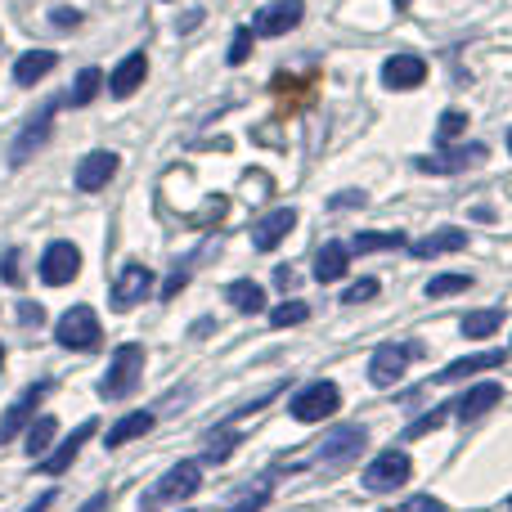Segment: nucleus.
Returning a JSON list of instances; mask_svg holds the SVG:
<instances>
[{
  "mask_svg": "<svg viewBox=\"0 0 512 512\" xmlns=\"http://www.w3.org/2000/svg\"><path fill=\"white\" fill-rule=\"evenodd\" d=\"M140 373H144V346L126 342L113 351V364H108L104 382H99V396L104 400H126L135 387H140Z\"/></svg>",
  "mask_w": 512,
  "mask_h": 512,
  "instance_id": "f257e3e1",
  "label": "nucleus"
},
{
  "mask_svg": "<svg viewBox=\"0 0 512 512\" xmlns=\"http://www.w3.org/2000/svg\"><path fill=\"white\" fill-rule=\"evenodd\" d=\"M418 355H423V346H418V342H387V346H378V351H373V360H369V382H373V387H396L400 373H405Z\"/></svg>",
  "mask_w": 512,
  "mask_h": 512,
  "instance_id": "f03ea898",
  "label": "nucleus"
},
{
  "mask_svg": "<svg viewBox=\"0 0 512 512\" xmlns=\"http://www.w3.org/2000/svg\"><path fill=\"white\" fill-rule=\"evenodd\" d=\"M54 337H59V346H68V351H95L104 328H99L90 306H72V310H63V319L54 324Z\"/></svg>",
  "mask_w": 512,
  "mask_h": 512,
  "instance_id": "7ed1b4c3",
  "label": "nucleus"
},
{
  "mask_svg": "<svg viewBox=\"0 0 512 512\" xmlns=\"http://www.w3.org/2000/svg\"><path fill=\"white\" fill-rule=\"evenodd\" d=\"M288 409L297 423H324L333 409H342V391H337V382H310V387H301L292 396Z\"/></svg>",
  "mask_w": 512,
  "mask_h": 512,
  "instance_id": "20e7f679",
  "label": "nucleus"
},
{
  "mask_svg": "<svg viewBox=\"0 0 512 512\" xmlns=\"http://www.w3.org/2000/svg\"><path fill=\"white\" fill-rule=\"evenodd\" d=\"M54 113H59V99H50L41 113L27 117V126L18 131L14 149H9V162H14V167H23V162L32 158L36 149H45V140H50V131H54Z\"/></svg>",
  "mask_w": 512,
  "mask_h": 512,
  "instance_id": "39448f33",
  "label": "nucleus"
},
{
  "mask_svg": "<svg viewBox=\"0 0 512 512\" xmlns=\"http://www.w3.org/2000/svg\"><path fill=\"white\" fill-rule=\"evenodd\" d=\"M409 472H414V463H409V454L405 450H387V454H378V459L364 468V486L373 490V495H387V490H400L409 481Z\"/></svg>",
  "mask_w": 512,
  "mask_h": 512,
  "instance_id": "423d86ee",
  "label": "nucleus"
},
{
  "mask_svg": "<svg viewBox=\"0 0 512 512\" xmlns=\"http://www.w3.org/2000/svg\"><path fill=\"white\" fill-rule=\"evenodd\" d=\"M198 486H203V468H198L194 459H185V463H176V468H171L167 477H162L144 499H149V504H171V499L198 495Z\"/></svg>",
  "mask_w": 512,
  "mask_h": 512,
  "instance_id": "0eeeda50",
  "label": "nucleus"
},
{
  "mask_svg": "<svg viewBox=\"0 0 512 512\" xmlns=\"http://www.w3.org/2000/svg\"><path fill=\"white\" fill-rule=\"evenodd\" d=\"M81 274V248L68 239L50 243L41 256V283H50V288H63V283H72Z\"/></svg>",
  "mask_w": 512,
  "mask_h": 512,
  "instance_id": "6e6552de",
  "label": "nucleus"
},
{
  "mask_svg": "<svg viewBox=\"0 0 512 512\" xmlns=\"http://www.w3.org/2000/svg\"><path fill=\"white\" fill-rule=\"evenodd\" d=\"M477 162H486V144H463V149L432 153V158H418L414 167L427 171V176H459V171L477 167Z\"/></svg>",
  "mask_w": 512,
  "mask_h": 512,
  "instance_id": "1a4fd4ad",
  "label": "nucleus"
},
{
  "mask_svg": "<svg viewBox=\"0 0 512 512\" xmlns=\"http://www.w3.org/2000/svg\"><path fill=\"white\" fill-rule=\"evenodd\" d=\"M360 445H364V427H337L333 436H324L319 441V450L315 454H306V468H315V463H346V459H355L360 454Z\"/></svg>",
  "mask_w": 512,
  "mask_h": 512,
  "instance_id": "9d476101",
  "label": "nucleus"
},
{
  "mask_svg": "<svg viewBox=\"0 0 512 512\" xmlns=\"http://www.w3.org/2000/svg\"><path fill=\"white\" fill-rule=\"evenodd\" d=\"M117 167H122V162H117L113 149H95V153H86V158L77 162V176L72 180H77L81 194H99V189L117 176Z\"/></svg>",
  "mask_w": 512,
  "mask_h": 512,
  "instance_id": "9b49d317",
  "label": "nucleus"
},
{
  "mask_svg": "<svg viewBox=\"0 0 512 512\" xmlns=\"http://www.w3.org/2000/svg\"><path fill=\"white\" fill-rule=\"evenodd\" d=\"M95 432H99V423H95V418H86V423H81L72 436H63L59 450H54V454H41V472H45V477H63V472H68L72 463H77L81 445H86Z\"/></svg>",
  "mask_w": 512,
  "mask_h": 512,
  "instance_id": "f8f14e48",
  "label": "nucleus"
},
{
  "mask_svg": "<svg viewBox=\"0 0 512 512\" xmlns=\"http://www.w3.org/2000/svg\"><path fill=\"white\" fill-rule=\"evenodd\" d=\"M301 14H306L301 0H274V5H265L261 14H256L252 36H288L292 27L301 23Z\"/></svg>",
  "mask_w": 512,
  "mask_h": 512,
  "instance_id": "ddd939ff",
  "label": "nucleus"
},
{
  "mask_svg": "<svg viewBox=\"0 0 512 512\" xmlns=\"http://www.w3.org/2000/svg\"><path fill=\"white\" fill-rule=\"evenodd\" d=\"M45 391H50V382H36V387H27L23 396H18L14 405L5 409V418H0V445H9L27 423H32V409L45 400Z\"/></svg>",
  "mask_w": 512,
  "mask_h": 512,
  "instance_id": "4468645a",
  "label": "nucleus"
},
{
  "mask_svg": "<svg viewBox=\"0 0 512 512\" xmlns=\"http://www.w3.org/2000/svg\"><path fill=\"white\" fill-rule=\"evenodd\" d=\"M423 81H427V59H418V54H391L382 63V86L387 90H414Z\"/></svg>",
  "mask_w": 512,
  "mask_h": 512,
  "instance_id": "2eb2a0df",
  "label": "nucleus"
},
{
  "mask_svg": "<svg viewBox=\"0 0 512 512\" xmlns=\"http://www.w3.org/2000/svg\"><path fill=\"white\" fill-rule=\"evenodd\" d=\"M149 288H153V274H149V265H126L122 274H117V283H113V310H131V306H140L144 297H149Z\"/></svg>",
  "mask_w": 512,
  "mask_h": 512,
  "instance_id": "dca6fc26",
  "label": "nucleus"
},
{
  "mask_svg": "<svg viewBox=\"0 0 512 512\" xmlns=\"http://www.w3.org/2000/svg\"><path fill=\"white\" fill-rule=\"evenodd\" d=\"M144 77H149V54H144V50L126 54V59L113 68V77H108V95H113V99L135 95V90L144 86Z\"/></svg>",
  "mask_w": 512,
  "mask_h": 512,
  "instance_id": "f3484780",
  "label": "nucleus"
},
{
  "mask_svg": "<svg viewBox=\"0 0 512 512\" xmlns=\"http://www.w3.org/2000/svg\"><path fill=\"white\" fill-rule=\"evenodd\" d=\"M292 225H297V212H292V207H279V212L261 216V221L252 225V248H261V252L279 248V243L292 234Z\"/></svg>",
  "mask_w": 512,
  "mask_h": 512,
  "instance_id": "a211bd4d",
  "label": "nucleus"
},
{
  "mask_svg": "<svg viewBox=\"0 0 512 512\" xmlns=\"http://www.w3.org/2000/svg\"><path fill=\"white\" fill-rule=\"evenodd\" d=\"M508 360V351H477V355H463V360H450L441 373H436V382H463L472 378V373H486V369H499V364Z\"/></svg>",
  "mask_w": 512,
  "mask_h": 512,
  "instance_id": "6ab92c4d",
  "label": "nucleus"
},
{
  "mask_svg": "<svg viewBox=\"0 0 512 512\" xmlns=\"http://www.w3.org/2000/svg\"><path fill=\"white\" fill-rule=\"evenodd\" d=\"M499 396H504V391H499V382H481V387H472L468 396H463L459 405H450V409H454V418H459V423H472V418H481L486 409H495Z\"/></svg>",
  "mask_w": 512,
  "mask_h": 512,
  "instance_id": "aec40b11",
  "label": "nucleus"
},
{
  "mask_svg": "<svg viewBox=\"0 0 512 512\" xmlns=\"http://www.w3.org/2000/svg\"><path fill=\"white\" fill-rule=\"evenodd\" d=\"M153 423H158V418H153V414H149V409H135V414L117 418V423H113V427H108L104 445H108V450H122V445H126V441H135V436L153 432Z\"/></svg>",
  "mask_w": 512,
  "mask_h": 512,
  "instance_id": "412c9836",
  "label": "nucleus"
},
{
  "mask_svg": "<svg viewBox=\"0 0 512 512\" xmlns=\"http://www.w3.org/2000/svg\"><path fill=\"white\" fill-rule=\"evenodd\" d=\"M54 68H59V54H54V50H27L23 59L14 63V81H18V86H36V81L50 77Z\"/></svg>",
  "mask_w": 512,
  "mask_h": 512,
  "instance_id": "4be33fe9",
  "label": "nucleus"
},
{
  "mask_svg": "<svg viewBox=\"0 0 512 512\" xmlns=\"http://www.w3.org/2000/svg\"><path fill=\"white\" fill-rule=\"evenodd\" d=\"M459 248H468V230H436V234H427V239H418L409 252H414L418 261H432V256L459 252Z\"/></svg>",
  "mask_w": 512,
  "mask_h": 512,
  "instance_id": "5701e85b",
  "label": "nucleus"
},
{
  "mask_svg": "<svg viewBox=\"0 0 512 512\" xmlns=\"http://www.w3.org/2000/svg\"><path fill=\"white\" fill-rule=\"evenodd\" d=\"M346 265H351V248H342V243H324V248L315 252V279L319 283L342 279Z\"/></svg>",
  "mask_w": 512,
  "mask_h": 512,
  "instance_id": "b1692460",
  "label": "nucleus"
},
{
  "mask_svg": "<svg viewBox=\"0 0 512 512\" xmlns=\"http://www.w3.org/2000/svg\"><path fill=\"white\" fill-rule=\"evenodd\" d=\"M54 436H59V423H54V414H41L36 423H27V445H23V450L32 454V459H41V454H50Z\"/></svg>",
  "mask_w": 512,
  "mask_h": 512,
  "instance_id": "393cba45",
  "label": "nucleus"
},
{
  "mask_svg": "<svg viewBox=\"0 0 512 512\" xmlns=\"http://www.w3.org/2000/svg\"><path fill=\"white\" fill-rule=\"evenodd\" d=\"M499 324H504V310H472V315H463V324H459V333L463 337H490V333H499Z\"/></svg>",
  "mask_w": 512,
  "mask_h": 512,
  "instance_id": "a878e982",
  "label": "nucleus"
},
{
  "mask_svg": "<svg viewBox=\"0 0 512 512\" xmlns=\"http://www.w3.org/2000/svg\"><path fill=\"white\" fill-rule=\"evenodd\" d=\"M99 86H104V72H99V68H81V72H77V81H72V90H68V99H63V104H72V108H86L90 99L99 95Z\"/></svg>",
  "mask_w": 512,
  "mask_h": 512,
  "instance_id": "bb28decb",
  "label": "nucleus"
},
{
  "mask_svg": "<svg viewBox=\"0 0 512 512\" xmlns=\"http://www.w3.org/2000/svg\"><path fill=\"white\" fill-rule=\"evenodd\" d=\"M230 301L243 310V315H261L265 310V292H261V283H252V279L230 283Z\"/></svg>",
  "mask_w": 512,
  "mask_h": 512,
  "instance_id": "cd10ccee",
  "label": "nucleus"
},
{
  "mask_svg": "<svg viewBox=\"0 0 512 512\" xmlns=\"http://www.w3.org/2000/svg\"><path fill=\"white\" fill-rule=\"evenodd\" d=\"M391 248H409V239L400 230H387V234H355L351 252H391Z\"/></svg>",
  "mask_w": 512,
  "mask_h": 512,
  "instance_id": "c85d7f7f",
  "label": "nucleus"
},
{
  "mask_svg": "<svg viewBox=\"0 0 512 512\" xmlns=\"http://www.w3.org/2000/svg\"><path fill=\"white\" fill-rule=\"evenodd\" d=\"M301 319H310V306H306V301H283V306L270 310V324H274V328H292V324H301Z\"/></svg>",
  "mask_w": 512,
  "mask_h": 512,
  "instance_id": "c756f323",
  "label": "nucleus"
},
{
  "mask_svg": "<svg viewBox=\"0 0 512 512\" xmlns=\"http://www.w3.org/2000/svg\"><path fill=\"white\" fill-rule=\"evenodd\" d=\"M468 274H436L432 283H427V297H450V292H463L468 288Z\"/></svg>",
  "mask_w": 512,
  "mask_h": 512,
  "instance_id": "7c9ffc66",
  "label": "nucleus"
},
{
  "mask_svg": "<svg viewBox=\"0 0 512 512\" xmlns=\"http://www.w3.org/2000/svg\"><path fill=\"white\" fill-rule=\"evenodd\" d=\"M378 292H382L378 279H360V283H351V288L342 292V301H346V306H360V301H373Z\"/></svg>",
  "mask_w": 512,
  "mask_h": 512,
  "instance_id": "2f4dec72",
  "label": "nucleus"
},
{
  "mask_svg": "<svg viewBox=\"0 0 512 512\" xmlns=\"http://www.w3.org/2000/svg\"><path fill=\"white\" fill-rule=\"evenodd\" d=\"M445 418H450V405L432 409V414H427V418H418V423H414V427H409V432H405V441H418V436H427V432H432V427H441V423H445Z\"/></svg>",
  "mask_w": 512,
  "mask_h": 512,
  "instance_id": "473e14b6",
  "label": "nucleus"
},
{
  "mask_svg": "<svg viewBox=\"0 0 512 512\" xmlns=\"http://www.w3.org/2000/svg\"><path fill=\"white\" fill-rule=\"evenodd\" d=\"M441 144H450V140H459L463 131H468V113H441Z\"/></svg>",
  "mask_w": 512,
  "mask_h": 512,
  "instance_id": "72a5a7b5",
  "label": "nucleus"
},
{
  "mask_svg": "<svg viewBox=\"0 0 512 512\" xmlns=\"http://www.w3.org/2000/svg\"><path fill=\"white\" fill-rule=\"evenodd\" d=\"M252 41H256L252 27H239V36H234V45H230V68H234V63L248 59V54H252Z\"/></svg>",
  "mask_w": 512,
  "mask_h": 512,
  "instance_id": "f704fd0d",
  "label": "nucleus"
},
{
  "mask_svg": "<svg viewBox=\"0 0 512 512\" xmlns=\"http://www.w3.org/2000/svg\"><path fill=\"white\" fill-rule=\"evenodd\" d=\"M239 445V436H216L212 441V450H207V463H221V459H230V450Z\"/></svg>",
  "mask_w": 512,
  "mask_h": 512,
  "instance_id": "c9c22d12",
  "label": "nucleus"
},
{
  "mask_svg": "<svg viewBox=\"0 0 512 512\" xmlns=\"http://www.w3.org/2000/svg\"><path fill=\"white\" fill-rule=\"evenodd\" d=\"M0 279H5V283H23V270H18V252H5V256H0Z\"/></svg>",
  "mask_w": 512,
  "mask_h": 512,
  "instance_id": "e433bc0d",
  "label": "nucleus"
},
{
  "mask_svg": "<svg viewBox=\"0 0 512 512\" xmlns=\"http://www.w3.org/2000/svg\"><path fill=\"white\" fill-rule=\"evenodd\" d=\"M400 512H445V504L441 499H432V495H414Z\"/></svg>",
  "mask_w": 512,
  "mask_h": 512,
  "instance_id": "4c0bfd02",
  "label": "nucleus"
},
{
  "mask_svg": "<svg viewBox=\"0 0 512 512\" xmlns=\"http://www.w3.org/2000/svg\"><path fill=\"white\" fill-rule=\"evenodd\" d=\"M50 23H54V27H77V23H81V9H68V5L50 9Z\"/></svg>",
  "mask_w": 512,
  "mask_h": 512,
  "instance_id": "58836bf2",
  "label": "nucleus"
},
{
  "mask_svg": "<svg viewBox=\"0 0 512 512\" xmlns=\"http://www.w3.org/2000/svg\"><path fill=\"white\" fill-rule=\"evenodd\" d=\"M185 279H189V265H180V270H176V274H171V279H167V283H162V301H171V297H176V292H180V288H185Z\"/></svg>",
  "mask_w": 512,
  "mask_h": 512,
  "instance_id": "ea45409f",
  "label": "nucleus"
},
{
  "mask_svg": "<svg viewBox=\"0 0 512 512\" xmlns=\"http://www.w3.org/2000/svg\"><path fill=\"white\" fill-rule=\"evenodd\" d=\"M265 504H270V490H256V495H248V499H243V504L234 508V512H261Z\"/></svg>",
  "mask_w": 512,
  "mask_h": 512,
  "instance_id": "a19ab883",
  "label": "nucleus"
},
{
  "mask_svg": "<svg viewBox=\"0 0 512 512\" xmlns=\"http://www.w3.org/2000/svg\"><path fill=\"white\" fill-rule=\"evenodd\" d=\"M18 319H23V324H41L45 310H41V306H32V301H23V306H18Z\"/></svg>",
  "mask_w": 512,
  "mask_h": 512,
  "instance_id": "79ce46f5",
  "label": "nucleus"
},
{
  "mask_svg": "<svg viewBox=\"0 0 512 512\" xmlns=\"http://www.w3.org/2000/svg\"><path fill=\"white\" fill-rule=\"evenodd\" d=\"M203 18H207L203 9H185V14H180V23H176V27H180V32H189V27H198V23H203Z\"/></svg>",
  "mask_w": 512,
  "mask_h": 512,
  "instance_id": "37998d69",
  "label": "nucleus"
},
{
  "mask_svg": "<svg viewBox=\"0 0 512 512\" xmlns=\"http://www.w3.org/2000/svg\"><path fill=\"white\" fill-rule=\"evenodd\" d=\"M364 203V194H360V189H351V194H337L333 198V207H337V212H342V207H360Z\"/></svg>",
  "mask_w": 512,
  "mask_h": 512,
  "instance_id": "c03bdc74",
  "label": "nucleus"
},
{
  "mask_svg": "<svg viewBox=\"0 0 512 512\" xmlns=\"http://www.w3.org/2000/svg\"><path fill=\"white\" fill-rule=\"evenodd\" d=\"M54 508V490H45V495L41 499H36V504L32 508H27V512H50Z\"/></svg>",
  "mask_w": 512,
  "mask_h": 512,
  "instance_id": "a18cd8bd",
  "label": "nucleus"
},
{
  "mask_svg": "<svg viewBox=\"0 0 512 512\" xmlns=\"http://www.w3.org/2000/svg\"><path fill=\"white\" fill-rule=\"evenodd\" d=\"M104 508H108V495H95V499H90V504L81 508V512H104Z\"/></svg>",
  "mask_w": 512,
  "mask_h": 512,
  "instance_id": "49530a36",
  "label": "nucleus"
},
{
  "mask_svg": "<svg viewBox=\"0 0 512 512\" xmlns=\"http://www.w3.org/2000/svg\"><path fill=\"white\" fill-rule=\"evenodd\" d=\"M0 369H5V346H0Z\"/></svg>",
  "mask_w": 512,
  "mask_h": 512,
  "instance_id": "de8ad7c7",
  "label": "nucleus"
},
{
  "mask_svg": "<svg viewBox=\"0 0 512 512\" xmlns=\"http://www.w3.org/2000/svg\"><path fill=\"white\" fill-rule=\"evenodd\" d=\"M396 5H400V9H409V0H396Z\"/></svg>",
  "mask_w": 512,
  "mask_h": 512,
  "instance_id": "09e8293b",
  "label": "nucleus"
},
{
  "mask_svg": "<svg viewBox=\"0 0 512 512\" xmlns=\"http://www.w3.org/2000/svg\"><path fill=\"white\" fill-rule=\"evenodd\" d=\"M508 149H512V131H508Z\"/></svg>",
  "mask_w": 512,
  "mask_h": 512,
  "instance_id": "8fccbe9b",
  "label": "nucleus"
}]
</instances>
